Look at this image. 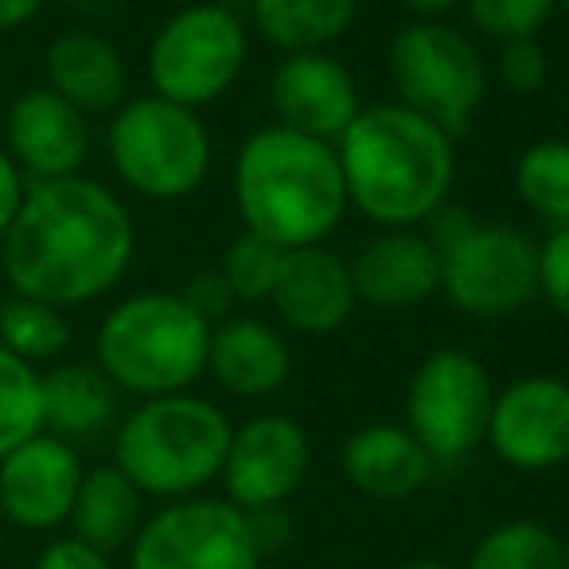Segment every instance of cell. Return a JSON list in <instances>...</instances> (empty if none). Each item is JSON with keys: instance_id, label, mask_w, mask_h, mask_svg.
Wrapping results in <instances>:
<instances>
[{"instance_id": "6da1fadb", "label": "cell", "mask_w": 569, "mask_h": 569, "mask_svg": "<svg viewBox=\"0 0 569 569\" xmlns=\"http://www.w3.org/2000/svg\"><path fill=\"white\" fill-rule=\"evenodd\" d=\"M137 258V222L126 199L94 176L28 183L0 238V277L12 293L71 312L102 301Z\"/></svg>"}, {"instance_id": "7a4b0ae2", "label": "cell", "mask_w": 569, "mask_h": 569, "mask_svg": "<svg viewBox=\"0 0 569 569\" xmlns=\"http://www.w3.org/2000/svg\"><path fill=\"white\" fill-rule=\"evenodd\" d=\"M348 207L379 230H413L452 199L457 137L426 113L375 102L336 141Z\"/></svg>"}, {"instance_id": "3957f363", "label": "cell", "mask_w": 569, "mask_h": 569, "mask_svg": "<svg viewBox=\"0 0 569 569\" xmlns=\"http://www.w3.org/2000/svg\"><path fill=\"white\" fill-rule=\"evenodd\" d=\"M230 196L242 230L281 250L325 246L351 211L336 144L277 121L238 144Z\"/></svg>"}, {"instance_id": "277c9868", "label": "cell", "mask_w": 569, "mask_h": 569, "mask_svg": "<svg viewBox=\"0 0 569 569\" xmlns=\"http://www.w3.org/2000/svg\"><path fill=\"white\" fill-rule=\"evenodd\" d=\"M230 433L227 410L196 390L144 398L113 429V465L144 499L207 496L227 465Z\"/></svg>"}, {"instance_id": "5b68a950", "label": "cell", "mask_w": 569, "mask_h": 569, "mask_svg": "<svg viewBox=\"0 0 569 569\" xmlns=\"http://www.w3.org/2000/svg\"><path fill=\"white\" fill-rule=\"evenodd\" d=\"M211 328L203 312L183 301L180 289H144L106 309L94 332V363L137 402L183 395L207 375Z\"/></svg>"}, {"instance_id": "8992f818", "label": "cell", "mask_w": 569, "mask_h": 569, "mask_svg": "<svg viewBox=\"0 0 569 569\" xmlns=\"http://www.w3.org/2000/svg\"><path fill=\"white\" fill-rule=\"evenodd\" d=\"M106 157L126 191L152 203H180L211 176L214 137L199 110L137 94L110 113Z\"/></svg>"}, {"instance_id": "52a82bcc", "label": "cell", "mask_w": 569, "mask_h": 569, "mask_svg": "<svg viewBox=\"0 0 569 569\" xmlns=\"http://www.w3.org/2000/svg\"><path fill=\"white\" fill-rule=\"evenodd\" d=\"M250 63V24L219 0L176 9L144 51L149 94L207 110L230 94Z\"/></svg>"}, {"instance_id": "ba28073f", "label": "cell", "mask_w": 569, "mask_h": 569, "mask_svg": "<svg viewBox=\"0 0 569 569\" xmlns=\"http://www.w3.org/2000/svg\"><path fill=\"white\" fill-rule=\"evenodd\" d=\"M390 82L398 102L426 113L452 137L465 133L468 121L488 98V63L472 36L445 20H413L390 40Z\"/></svg>"}, {"instance_id": "9c48e42d", "label": "cell", "mask_w": 569, "mask_h": 569, "mask_svg": "<svg viewBox=\"0 0 569 569\" xmlns=\"http://www.w3.org/2000/svg\"><path fill=\"white\" fill-rule=\"evenodd\" d=\"M496 382L480 356L465 348H437L406 387L402 426L426 445L437 465H457L488 441Z\"/></svg>"}, {"instance_id": "30bf717a", "label": "cell", "mask_w": 569, "mask_h": 569, "mask_svg": "<svg viewBox=\"0 0 569 569\" xmlns=\"http://www.w3.org/2000/svg\"><path fill=\"white\" fill-rule=\"evenodd\" d=\"M250 515L222 496H191L144 515L129 569H261Z\"/></svg>"}, {"instance_id": "8fae6325", "label": "cell", "mask_w": 569, "mask_h": 569, "mask_svg": "<svg viewBox=\"0 0 569 569\" xmlns=\"http://www.w3.org/2000/svg\"><path fill=\"white\" fill-rule=\"evenodd\" d=\"M441 297L472 320H507L538 297V238L507 222H472L441 250Z\"/></svg>"}, {"instance_id": "7c38bea8", "label": "cell", "mask_w": 569, "mask_h": 569, "mask_svg": "<svg viewBox=\"0 0 569 569\" xmlns=\"http://www.w3.org/2000/svg\"><path fill=\"white\" fill-rule=\"evenodd\" d=\"M312 468L309 429L289 413H258L234 426L222 465V499L250 511L284 507L305 488Z\"/></svg>"}, {"instance_id": "4fadbf2b", "label": "cell", "mask_w": 569, "mask_h": 569, "mask_svg": "<svg viewBox=\"0 0 569 569\" xmlns=\"http://www.w3.org/2000/svg\"><path fill=\"white\" fill-rule=\"evenodd\" d=\"M483 445L515 472H553L569 465V382L522 375L496 390Z\"/></svg>"}, {"instance_id": "5bb4252c", "label": "cell", "mask_w": 569, "mask_h": 569, "mask_svg": "<svg viewBox=\"0 0 569 569\" xmlns=\"http://www.w3.org/2000/svg\"><path fill=\"white\" fill-rule=\"evenodd\" d=\"M87 465L79 445L56 433H36L0 460V511L20 530L48 535L71 522L74 496L82 488Z\"/></svg>"}, {"instance_id": "9a60e30c", "label": "cell", "mask_w": 569, "mask_h": 569, "mask_svg": "<svg viewBox=\"0 0 569 569\" xmlns=\"http://www.w3.org/2000/svg\"><path fill=\"white\" fill-rule=\"evenodd\" d=\"M0 144L28 183H40L79 176L90 160L94 133H90L87 113L74 110L51 87H28L12 98L9 113H4Z\"/></svg>"}, {"instance_id": "2e32d148", "label": "cell", "mask_w": 569, "mask_h": 569, "mask_svg": "<svg viewBox=\"0 0 569 569\" xmlns=\"http://www.w3.org/2000/svg\"><path fill=\"white\" fill-rule=\"evenodd\" d=\"M269 106H273L277 126L332 144L363 110L356 74L332 51L284 56L273 67V79H269Z\"/></svg>"}, {"instance_id": "e0dca14e", "label": "cell", "mask_w": 569, "mask_h": 569, "mask_svg": "<svg viewBox=\"0 0 569 569\" xmlns=\"http://www.w3.org/2000/svg\"><path fill=\"white\" fill-rule=\"evenodd\" d=\"M359 305L402 312L441 293V253L426 230H379L348 258Z\"/></svg>"}, {"instance_id": "ac0fdd59", "label": "cell", "mask_w": 569, "mask_h": 569, "mask_svg": "<svg viewBox=\"0 0 569 569\" xmlns=\"http://www.w3.org/2000/svg\"><path fill=\"white\" fill-rule=\"evenodd\" d=\"M269 305H273L277 320L289 332H301V336L340 332L359 305L348 258H340L328 246L284 250L281 273H277Z\"/></svg>"}, {"instance_id": "d6986e66", "label": "cell", "mask_w": 569, "mask_h": 569, "mask_svg": "<svg viewBox=\"0 0 569 569\" xmlns=\"http://www.w3.org/2000/svg\"><path fill=\"white\" fill-rule=\"evenodd\" d=\"M343 480L367 499L382 503H402L418 496L437 472V460L426 452V445L398 421H371L356 429L340 449Z\"/></svg>"}, {"instance_id": "ffe728a7", "label": "cell", "mask_w": 569, "mask_h": 569, "mask_svg": "<svg viewBox=\"0 0 569 569\" xmlns=\"http://www.w3.org/2000/svg\"><path fill=\"white\" fill-rule=\"evenodd\" d=\"M207 375L227 395L258 402L289 382L293 375V348L281 328L258 317H227L211 328L207 348Z\"/></svg>"}, {"instance_id": "44dd1931", "label": "cell", "mask_w": 569, "mask_h": 569, "mask_svg": "<svg viewBox=\"0 0 569 569\" xmlns=\"http://www.w3.org/2000/svg\"><path fill=\"white\" fill-rule=\"evenodd\" d=\"M43 87L90 113H113L129 98L126 56L106 36L74 28L48 43L43 51Z\"/></svg>"}, {"instance_id": "7402d4cb", "label": "cell", "mask_w": 569, "mask_h": 569, "mask_svg": "<svg viewBox=\"0 0 569 569\" xmlns=\"http://www.w3.org/2000/svg\"><path fill=\"white\" fill-rule=\"evenodd\" d=\"M43 433L63 441H94L118 426L121 390L98 363H56L43 371Z\"/></svg>"}, {"instance_id": "603a6c76", "label": "cell", "mask_w": 569, "mask_h": 569, "mask_svg": "<svg viewBox=\"0 0 569 569\" xmlns=\"http://www.w3.org/2000/svg\"><path fill=\"white\" fill-rule=\"evenodd\" d=\"M141 522H144V496L137 491V483L118 465L87 468L82 488L71 507V522H67L71 535L113 558L118 550H129Z\"/></svg>"}, {"instance_id": "cb8c5ba5", "label": "cell", "mask_w": 569, "mask_h": 569, "mask_svg": "<svg viewBox=\"0 0 569 569\" xmlns=\"http://www.w3.org/2000/svg\"><path fill=\"white\" fill-rule=\"evenodd\" d=\"M359 0H250V28L281 56L328 51L351 32Z\"/></svg>"}, {"instance_id": "d4e9b609", "label": "cell", "mask_w": 569, "mask_h": 569, "mask_svg": "<svg viewBox=\"0 0 569 569\" xmlns=\"http://www.w3.org/2000/svg\"><path fill=\"white\" fill-rule=\"evenodd\" d=\"M515 196L550 230L569 227V137H542L519 152Z\"/></svg>"}, {"instance_id": "484cf974", "label": "cell", "mask_w": 569, "mask_h": 569, "mask_svg": "<svg viewBox=\"0 0 569 569\" xmlns=\"http://www.w3.org/2000/svg\"><path fill=\"white\" fill-rule=\"evenodd\" d=\"M0 348L32 367H56L71 348V320L56 305L12 293L0 305Z\"/></svg>"}, {"instance_id": "4316f807", "label": "cell", "mask_w": 569, "mask_h": 569, "mask_svg": "<svg viewBox=\"0 0 569 569\" xmlns=\"http://www.w3.org/2000/svg\"><path fill=\"white\" fill-rule=\"evenodd\" d=\"M465 569H566L561 538L538 519H507L472 546Z\"/></svg>"}, {"instance_id": "83f0119b", "label": "cell", "mask_w": 569, "mask_h": 569, "mask_svg": "<svg viewBox=\"0 0 569 569\" xmlns=\"http://www.w3.org/2000/svg\"><path fill=\"white\" fill-rule=\"evenodd\" d=\"M43 371L0 348V460L43 433Z\"/></svg>"}, {"instance_id": "f1b7e54d", "label": "cell", "mask_w": 569, "mask_h": 569, "mask_svg": "<svg viewBox=\"0 0 569 569\" xmlns=\"http://www.w3.org/2000/svg\"><path fill=\"white\" fill-rule=\"evenodd\" d=\"M281 261H284L281 246H273V242H266V238L242 230V234L222 250V258L214 269L222 273V281H227V289H230L234 301H242V305L266 301L269 305L277 273H281Z\"/></svg>"}, {"instance_id": "f546056e", "label": "cell", "mask_w": 569, "mask_h": 569, "mask_svg": "<svg viewBox=\"0 0 569 569\" xmlns=\"http://www.w3.org/2000/svg\"><path fill=\"white\" fill-rule=\"evenodd\" d=\"M465 12L476 32L496 43L538 40V32L558 12V0H465Z\"/></svg>"}, {"instance_id": "4dcf8cb0", "label": "cell", "mask_w": 569, "mask_h": 569, "mask_svg": "<svg viewBox=\"0 0 569 569\" xmlns=\"http://www.w3.org/2000/svg\"><path fill=\"white\" fill-rule=\"evenodd\" d=\"M546 74H550V63H546V51L538 40H511L499 43L496 56V79L503 82L511 94L530 98L546 87Z\"/></svg>"}, {"instance_id": "1f68e13d", "label": "cell", "mask_w": 569, "mask_h": 569, "mask_svg": "<svg viewBox=\"0 0 569 569\" xmlns=\"http://www.w3.org/2000/svg\"><path fill=\"white\" fill-rule=\"evenodd\" d=\"M538 297L569 320V227H558L538 242Z\"/></svg>"}, {"instance_id": "d6a6232c", "label": "cell", "mask_w": 569, "mask_h": 569, "mask_svg": "<svg viewBox=\"0 0 569 569\" xmlns=\"http://www.w3.org/2000/svg\"><path fill=\"white\" fill-rule=\"evenodd\" d=\"M36 569H113V558L74 535H59L36 558Z\"/></svg>"}, {"instance_id": "836d02e7", "label": "cell", "mask_w": 569, "mask_h": 569, "mask_svg": "<svg viewBox=\"0 0 569 569\" xmlns=\"http://www.w3.org/2000/svg\"><path fill=\"white\" fill-rule=\"evenodd\" d=\"M180 293H183V301H188L191 309L203 312L211 325L227 320L230 317V305H234V297H230V289H227V281H222L219 269H203V273H196L188 284H183Z\"/></svg>"}, {"instance_id": "e575fe53", "label": "cell", "mask_w": 569, "mask_h": 569, "mask_svg": "<svg viewBox=\"0 0 569 569\" xmlns=\"http://www.w3.org/2000/svg\"><path fill=\"white\" fill-rule=\"evenodd\" d=\"M250 527H253V538H258L261 553H273L289 542L293 535V519L284 507H269V511H250Z\"/></svg>"}, {"instance_id": "d590c367", "label": "cell", "mask_w": 569, "mask_h": 569, "mask_svg": "<svg viewBox=\"0 0 569 569\" xmlns=\"http://www.w3.org/2000/svg\"><path fill=\"white\" fill-rule=\"evenodd\" d=\"M24 191H28V180L20 176V168L12 164V157L4 152V144H0V238H4V230H9L12 214L20 211Z\"/></svg>"}, {"instance_id": "8d00e7d4", "label": "cell", "mask_w": 569, "mask_h": 569, "mask_svg": "<svg viewBox=\"0 0 569 569\" xmlns=\"http://www.w3.org/2000/svg\"><path fill=\"white\" fill-rule=\"evenodd\" d=\"M43 9H48V0H0V36L28 28Z\"/></svg>"}, {"instance_id": "74e56055", "label": "cell", "mask_w": 569, "mask_h": 569, "mask_svg": "<svg viewBox=\"0 0 569 569\" xmlns=\"http://www.w3.org/2000/svg\"><path fill=\"white\" fill-rule=\"evenodd\" d=\"M418 20H445L449 12L465 9V0H402Z\"/></svg>"}, {"instance_id": "f35d334b", "label": "cell", "mask_w": 569, "mask_h": 569, "mask_svg": "<svg viewBox=\"0 0 569 569\" xmlns=\"http://www.w3.org/2000/svg\"><path fill=\"white\" fill-rule=\"evenodd\" d=\"M398 569H457L449 561H437V558H413V561H402Z\"/></svg>"}, {"instance_id": "ab89813d", "label": "cell", "mask_w": 569, "mask_h": 569, "mask_svg": "<svg viewBox=\"0 0 569 569\" xmlns=\"http://www.w3.org/2000/svg\"><path fill=\"white\" fill-rule=\"evenodd\" d=\"M561 561H566V569H569V535L561 538Z\"/></svg>"}, {"instance_id": "60d3db41", "label": "cell", "mask_w": 569, "mask_h": 569, "mask_svg": "<svg viewBox=\"0 0 569 569\" xmlns=\"http://www.w3.org/2000/svg\"><path fill=\"white\" fill-rule=\"evenodd\" d=\"M558 9H566V12H569V0H558Z\"/></svg>"}, {"instance_id": "b9f144b4", "label": "cell", "mask_w": 569, "mask_h": 569, "mask_svg": "<svg viewBox=\"0 0 569 569\" xmlns=\"http://www.w3.org/2000/svg\"><path fill=\"white\" fill-rule=\"evenodd\" d=\"M0 527H4V511H0Z\"/></svg>"}, {"instance_id": "7bdbcfd3", "label": "cell", "mask_w": 569, "mask_h": 569, "mask_svg": "<svg viewBox=\"0 0 569 569\" xmlns=\"http://www.w3.org/2000/svg\"><path fill=\"white\" fill-rule=\"evenodd\" d=\"M0 305H4V289H0Z\"/></svg>"}]
</instances>
